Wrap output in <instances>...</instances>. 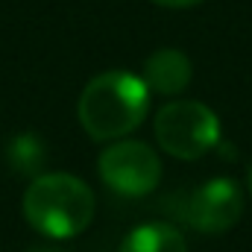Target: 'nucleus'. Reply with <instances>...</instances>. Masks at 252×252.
I'll list each match as a JSON object with an SVG mask.
<instances>
[{"label":"nucleus","instance_id":"f257e3e1","mask_svg":"<svg viewBox=\"0 0 252 252\" xmlns=\"http://www.w3.org/2000/svg\"><path fill=\"white\" fill-rule=\"evenodd\" d=\"M150 109V88L138 73L106 70L79 94V124L94 141H115L135 132Z\"/></svg>","mask_w":252,"mask_h":252},{"label":"nucleus","instance_id":"f03ea898","mask_svg":"<svg viewBox=\"0 0 252 252\" xmlns=\"http://www.w3.org/2000/svg\"><path fill=\"white\" fill-rule=\"evenodd\" d=\"M24 217L44 238H76L94 220V193L79 176L41 173L24 190Z\"/></svg>","mask_w":252,"mask_h":252},{"label":"nucleus","instance_id":"7ed1b4c3","mask_svg":"<svg viewBox=\"0 0 252 252\" xmlns=\"http://www.w3.org/2000/svg\"><path fill=\"white\" fill-rule=\"evenodd\" d=\"M153 129L158 147L179 161H196L220 144V121L214 109L196 100H173L161 106Z\"/></svg>","mask_w":252,"mask_h":252},{"label":"nucleus","instance_id":"20e7f679","mask_svg":"<svg viewBox=\"0 0 252 252\" xmlns=\"http://www.w3.org/2000/svg\"><path fill=\"white\" fill-rule=\"evenodd\" d=\"M100 179L121 196H147L161 182V158L144 141H115L100 156Z\"/></svg>","mask_w":252,"mask_h":252},{"label":"nucleus","instance_id":"39448f33","mask_svg":"<svg viewBox=\"0 0 252 252\" xmlns=\"http://www.w3.org/2000/svg\"><path fill=\"white\" fill-rule=\"evenodd\" d=\"M241 214H244V190L229 176L208 179L190 193L188 223L202 235L229 232L241 220Z\"/></svg>","mask_w":252,"mask_h":252},{"label":"nucleus","instance_id":"423d86ee","mask_svg":"<svg viewBox=\"0 0 252 252\" xmlns=\"http://www.w3.org/2000/svg\"><path fill=\"white\" fill-rule=\"evenodd\" d=\"M190 76H193V67H190L188 56L176 47H161L144 62V76L141 79L147 82L150 91L173 97V94L188 88Z\"/></svg>","mask_w":252,"mask_h":252},{"label":"nucleus","instance_id":"0eeeda50","mask_svg":"<svg viewBox=\"0 0 252 252\" xmlns=\"http://www.w3.org/2000/svg\"><path fill=\"white\" fill-rule=\"evenodd\" d=\"M121 252H188V244L185 235L167 223H144L124 238Z\"/></svg>","mask_w":252,"mask_h":252},{"label":"nucleus","instance_id":"6e6552de","mask_svg":"<svg viewBox=\"0 0 252 252\" xmlns=\"http://www.w3.org/2000/svg\"><path fill=\"white\" fill-rule=\"evenodd\" d=\"M6 158H9V164L18 173H27L30 176V173H38L41 170V164L47 158V147H44V141L35 132H21V135H15L9 141Z\"/></svg>","mask_w":252,"mask_h":252},{"label":"nucleus","instance_id":"1a4fd4ad","mask_svg":"<svg viewBox=\"0 0 252 252\" xmlns=\"http://www.w3.org/2000/svg\"><path fill=\"white\" fill-rule=\"evenodd\" d=\"M153 3L161 9H190V6H199L202 0H153Z\"/></svg>","mask_w":252,"mask_h":252},{"label":"nucleus","instance_id":"9d476101","mask_svg":"<svg viewBox=\"0 0 252 252\" xmlns=\"http://www.w3.org/2000/svg\"><path fill=\"white\" fill-rule=\"evenodd\" d=\"M247 188H250V196H252V164H250V170H247Z\"/></svg>","mask_w":252,"mask_h":252},{"label":"nucleus","instance_id":"9b49d317","mask_svg":"<svg viewBox=\"0 0 252 252\" xmlns=\"http://www.w3.org/2000/svg\"><path fill=\"white\" fill-rule=\"evenodd\" d=\"M30 252H59V250H30Z\"/></svg>","mask_w":252,"mask_h":252}]
</instances>
